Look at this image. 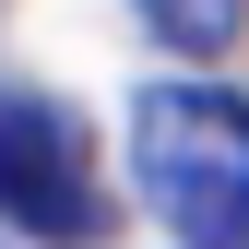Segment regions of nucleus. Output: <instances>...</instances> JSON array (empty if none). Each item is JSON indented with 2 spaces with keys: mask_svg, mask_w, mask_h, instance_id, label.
<instances>
[{
  "mask_svg": "<svg viewBox=\"0 0 249 249\" xmlns=\"http://www.w3.org/2000/svg\"><path fill=\"white\" fill-rule=\"evenodd\" d=\"M131 178L178 249H249V95L154 83L131 107Z\"/></svg>",
  "mask_w": 249,
  "mask_h": 249,
  "instance_id": "obj_1",
  "label": "nucleus"
},
{
  "mask_svg": "<svg viewBox=\"0 0 249 249\" xmlns=\"http://www.w3.org/2000/svg\"><path fill=\"white\" fill-rule=\"evenodd\" d=\"M0 213L24 237H95V190H83V154H71V119L36 107V95H0Z\"/></svg>",
  "mask_w": 249,
  "mask_h": 249,
  "instance_id": "obj_2",
  "label": "nucleus"
},
{
  "mask_svg": "<svg viewBox=\"0 0 249 249\" xmlns=\"http://www.w3.org/2000/svg\"><path fill=\"white\" fill-rule=\"evenodd\" d=\"M142 24H154L178 59H226L237 24H249V0H142Z\"/></svg>",
  "mask_w": 249,
  "mask_h": 249,
  "instance_id": "obj_3",
  "label": "nucleus"
}]
</instances>
